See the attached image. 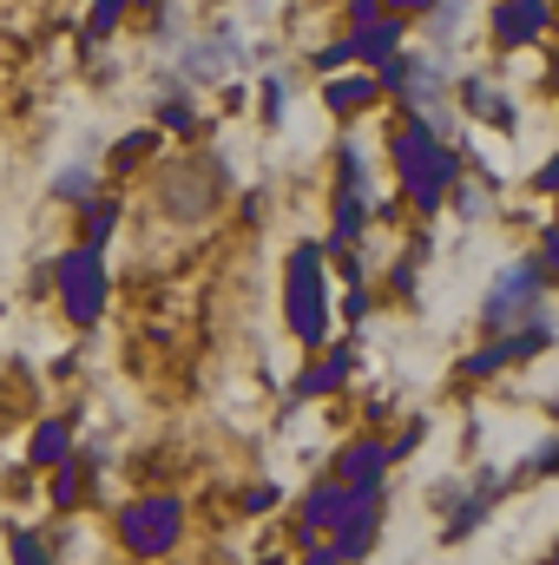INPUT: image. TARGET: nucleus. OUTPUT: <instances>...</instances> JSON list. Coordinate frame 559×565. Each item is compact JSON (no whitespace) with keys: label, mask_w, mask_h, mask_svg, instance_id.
Returning <instances> with one entry per match:
<instances>
[{"label":"nucleus","mask_w":559,"mask_h":565,"mask_svg":"<svg viewBox=\"0 0 559 565\" xmlns=\"http://www.w3.org/2000/svg\"><path fill=\"white\" fill-rule=\"evenodd\" d=\"M389 13V0H356V26H369V20H382Z\"/></svg>","instance_id":"nucleus-28"},{"label":"nucleus","mask_w":559,"mask_h":565,"mask_svg":"<svg viewBox=\"0 0 559 565\" xmlns=\"http://www.w3.org/2000/svg\"><path fill=\"white\" fill-rule=\"evenodd\" d=\"M53 277H60V302H66V316H73L80 329H93L99 309H106V244H80V250H66V257L53 264Z\"/></svg>","instance_id":"nucleus-4"},{"label":"nucleus","mask_w":559,"mask_h":565,"mask_svg":"<svg viewBox=\"0 0 559 565\" xmlns=\"http://www.w3.org/2000/svg\"><path fill=\"white\" fill-rule=\"evenodd\" d=\"M389 7H395V13H428L434 0H389Z\"/></svg>","instance_id":"nucleus-31"},{"label":"nucleus","mask_w":559,"mask_h":565,"mask_svg":"<svg viewBox=\"0 0 559 565\" xmlns=\"http://www.w3.org/2000/svg\"><path fill=\"white\" fill-rule=\"evenodd\" d=\"M231 60H238V33H204V40L184 53V73H191V79H224Z\"/></svg>","instance_id":"nucleus-12"},{"label":"nucleus","mask_w":559,"mask_h":565,"mask_svg":"<svg viewBox=\"0 0 559 565\" xmlns=\"http://www.w3.org/2000/svg\"><path fill=\"white\" fill-rule=\"evenodd\" d=\"M329 533H336V559L342 565L369 559V546L382 533V487H349V507H342V520Z\"/></svg>","instance_id":"nucleus-6"},{"label":"nucleus","mask_w":559,"mask_h":565,"mask_svg":"<svg viewBox=\"0 0 559 565\" xmlns=\"http://www.w3.org/2000/svg\"><path fill=\"white\" fill-rule=\"evenodd\" d=\"M303 565H342V559H336V546H316V553H309Z\"/></svg>","instance_id":"nucleus-30"},{"label":"nucleus","mask_w":559,"mask_h":565,"mask_svg":"<svg viewBox=\"0 0 559 565\" xmlns=\"http://www.w3.org/2000/svg\"><path fill=\"white\" fill-rule=\"evenodd\" d=\"M99 460H86V454H66L60 467H53V507L60 513H73L80 507V493H86V473H93Z\"/></svg>","instance_id":"nucleus-15"},{"label":"nucleus","mask_w":559,"mask_h":565,"mask_svg":"<svg viewBox=\"0 0 559 565\" xmlns=\"http://www.w3.org/2000/svg\"><path fill=\"white\" fill-rule=\"evenodd\" d=\"M113 224H119V204H113V198L86 204V244H106V237H113Z\"/></svg>","instance_id":"nucleus-19"},{"label":"nucleus","mask_w":559,"mask_h":565,"mask_svg":"<svg viewBox=\"0 0 559 565\" xmlns=\"http://www.w3.org/2000/svg\"><path fill=\"white\" fill-rule=\"evenodd\" d=\"M264 119H271V126L283 119V79H264Z\"/></svg>","instance_id":"nucleus-25"},{"label":"nucleus","mask_w":559,"mask_h":565,"mask_svg":"<svg viewBox=\"0 0 559 565\" xmlns=\"http://www.w3.org/2000/svg\"><path fill=\"white\" fill-rule=\"evenodd\" d=\"M349 369H356V349H329L316 369H303V375H296V395H329V388H342V382H349Z\"/></svg>","instance_id":"nucleus-14"},{"label":"nucleus","mask_w":559,"mask_h":565,"mask_svg":"<svg viewBox=\"0 0 559 565\" xmlns=\"http://www.w3.org/2000/svg\"><path fill=\"white\" fill-rule=\"evenodd\" d=\"M547 289V270L534 264V257H520V264H507L494 289H487V302H481V316H487V329H520V322H534V316H547L540 296Z\"/></svg>","instance_id":"nucleus-5"},{"label":"nucleus","mask_w":559,"mask_h":565,"mask_svg":"<svg viewBox=\"0 0 559 565\" xmlns=\"http://www.w3.org/2000/svg\"><path fill=\"white\" fill-rule=\"evenodd\" d=\"M395 164H402V184H409L415 211H434V204L454 191V178H461L454 145H441V132H434V126H421V119L395 132Z\"/></svg>","instance_id":"nucleus-1"},{"label":"nucleus","mask_w":559,"mask_h":565,"mask_svg":"<svg viewBox=\"0 0 559 565\" xmlns=\"http://www.w3.org/2000/svg\"><path fill=\"white\" fill-rule=\"evenodd\" d=\"M158 126H165V132H191V126H198V106H191L184 93H171V99L158 106Z\"/></svg>","instance_id":"nucleus-18"},{"label":"nucleus","mask_w":559,"mask_h":565,"mask_svg":"<svg viewBox=\"0 0 559 565\" xmlns=\"http://www.w3.org/2000/svg\"><path fill=\"white\" fill-rule=\"evenodd\" d=\"M342 507H349V487H342V480L309 487V493H303V507H296V533H303V540H309V533H329V526L342 520Z\"/></svg>","instance_id":"nucleus-9"},{"label":"nucleus","mask_w":559,"mask_h":565,"mask_svg":"<svg viewBox=\"0 0 559 565\" xmlns=\"http://www.w3.org/2000/svg\"><path fill=\"white\" fill-rule=\"evenodd\" d=\"M7 540H13V565H53V559H46V546H40V540H33L27 526H13Z\"/></svg>","instance_id":"nucleus-21"},{"label":"nucleus","mask_w":559,"mask_h":565,"mask_svg":"<svg viewBox=\"0 0 559 565\" xmlns=\"http://www.w3.org/2000/svg\"><path fill=\"white\" fill-rule=\"evenodd\" d=\"M119 540L133 559H165L178 540H184V507L171 493H151V500H133L119 513Z\"/></svg>","instance_id":"nucleus-3"},{"label":"nucleus","mask_w":559,"mask_h":565,"mask_svg":"<svg viewBox=\"0 0 559 565\" xmlns=\"http://www.w3.org/2000/svg\"><path fill=\"white\" fill-rule=\"evenodd\" d=\"M402 33H409V20H402V13H382V20L356 26V33H349V46H356V66H382L389 53H402Z\"/></svg>","instance_id":"nucleus-8"},{"label":"nucleus","mask_w":559,"mask_h":565,"mask_svg":"<svg viewBox=\"0 0 559 565\" xmlns=\"http://www.w3.org/2000/svg\"><path fill=\"white\" fill-rule=\"evenodd\" d=\"M421 434H428V422H421V415H415V422H409V427H402V434H395V440H389V467L415 454V447H421Z\"/></svg>","instance_id":"nucleus-23"},{"label":"nucleus","mask_w":559,"mask_h":565,"mask_svg":"<svg viewBox=\"0 0 559 565\" xmlns=\"http://www.w3.org/2000/svg\"><path fill=\"white\" fill-rule=\"evenodd\" d=\"M547 26H553V7H547V0H507V7L494 13V40H500L507 53H514V46H534Z\"/></svg>","instance_id":"nucleus-7"},{"label":"nucleus","mask_w":559,"mask_h":565,"mask_svg":"<svg viewBox=\"0 0 559 565\" xmlns=\"http://www.w3.org/2000/svg\"><path fill=\"white\" fill-rule=\"evenodd\" d=\"M342 309H349V322H362V316H369V289H362V282H356V289H349V296H342Z\"/></svg>","instance_id":"nucleus-26"},{"label":"nucleus","mask_w":559,"mask_h":565,"mask_svg":"<svg viewBox=\"0 0 559 565\" xmlns=\"http://www.w3.org/2000/svg\"><path fill=\"white\" fill-rule=\"evenodd\" d=\"M53 191H60L66 204H80V198H93V171H60V178H53Z\"/></svg>","instance_id":"nucleus-22"},{"label":"nucleus","mask_w":559,"mask_h":565,"mask_svg":"<svg viewBox=\"0 0 559 565\" xmlns=\"http://www.w3.org/2000/svg\"><path fill=\"white\" fill-rule=\"evenodd\" d=\"M283 316L289 335L303 349H316L329 335V277H323V244H296L289 270H283Z\"/></svg>","instance_id":"nucleus-2"},{"label":"nucleus","mask_w":559,"mask_h":565,"mask_svg":"<svg viewBox=\"0 0 559 565\" xmlns=\"http://www.w3.org/2000/svg\"><path fill=\"white\" fill-rule=\"evenodd\" d=\"M454 99H461V113H481V119H487V126H500V132H514V126H520L514 99H500V86H487V79H461V86H454Z\"/></svg>","instance_id":"nucleus-11"},{"label":"nucleus","mask_w":559,"mask_h":565,"mask_svg":"<svg viewBox=\"0 0 559 565\" xmlns=\"http://www.w3.org/2000/svg\"><path fill=\"white\" fill-rule=\"evenodd\" d=\"M547 264H553V270H559V224H553V231H547Z\"/></svg>","instance_id":"nucleus-32"},{"label":"nucleus","mask_w":559,"mask_h":565,"mask_svg":"<svg viewBox=\"0 0 559 565\" xmlns=\"http://www.w3.org/2000/svg\"><path fill=\"white\" fill-rule=\"evenodd\" d=\"M547 565H559V546H553V553H547Z\"/></svg>","instance_id":"nucleus-33"},{"label":"nucleus","mask_w":559,"mask_h":565,"mask_svg":"<svg viewBox=\"0 0 559 565\" xmlns=\"http://www.w3.org/2000/svg\"><path fill=\"white\" fill-rule=\"evenodd\" d=\"M382 473H389V447L382 440H349L342 460H336V480L342 487H382Z\"/></svg>","instance_id":"nucleus-10"},{"label":"nucleus","mask_w":559,"mask_h":565,"mask_svg":"<svg viewBox=\"0 0 559 565\" xmlns=\"http://www.w3.org/2000/svg\"><path fill=\"white\" fill-rule=\"evenodd\" d=\"M534 191H559V158L547 164V171H534Z\"/></svg>","instance_id":"nucleus-29"},{"label":"nucleus","mask_w":559,"mask_h":565,"mask_svg":"<svg viewBox=\"0 0 559 565\" xmlns=\"http://www.w3.org/2000/svg\"><path fill=\"white\" fill-rule=\"evenodd\" d=\"M66 454H73V427H66V422L33 427V447H27V460H33V467H60Z\"/></svg>","instance_id":"nucleus-16"},{"label":"nucleus","mask_w":559,"mask_h":565,"mask_svg":"<svg viewBox=\"0 0 559 565\" xmlns=\"http://www.w3.org/2000/svg\"><path fill=\"white\" fill-rule=\"evenodd\" d=\"M349 60H356V46H349V40H336V46H323V53H316V66H323V73H336V66H349Z\"/></svg>","instance_id":"nucleus-24"},{"label":"nucleus","mask_w":559,"mask_h":565,"mask_svg":"<svg viewBox=\"0 0 559 565\" xmlns=\"http://www.w3.org/2000/svg\"><path fill=\"white\" fill-rule=\"evenodd\" d=\"M534 473H559V440H547V447L534 454Z\"/></svg>","instance_id":"nucleus-27"},{"label":"nucleus","mask_w":559,"mask_h":565,"mask_svg":"<svg viewBox=\"0 0 559 565\" xmlns=\"http://www.w3.org/2000/svg\"><path fill=\"white\" fill-rule=\"evenodd\" d=\"M494 369H507V342H487L481 355H467V382H481V375H494Z\"/></svg>","instance_id":"nucleus-20"},{"label":"nucleus","mask_w":559,"mask_h":565,"mask_svg":"<svg viewBox=\"0 0 559 565\" xmlns=\"http://www.w3.org/2000/svg\"><path fill=\"white\" fill-rule=\"evenodd\" d=\"M323 106H329L336 119H356L362 106H376V73L362 66V73H342V79H329V86H323Z\"/></svg>","instance_id":"nucleus-13"},{"label":"nucleus","mask_w":559,"mask_h":565,"mask_svg":"<svg viewBox=\"0 0 559 565\" xmlns=\"http://www.w3.org/2000/svg\"><path fill=\"white\" fill-rule=\"evenodd\" d=\"M257 565H277V559H257Z\"/></svg>","instance_id":"nucleus-34"},{"label":"nucleus","mask_w":559,"mask_h":565,"mask_svg":"<svg viewBox=\"0 0 559 565\" xmlns=\"http://www.w3.org/2000/svg\"><path fill=\"white\" fill-rule=\"evenodd\" d=\"M369 231V204L362 191H336V244H356Z\"/></svg>","instance_id":"nucleus-17"}]
</instances>
